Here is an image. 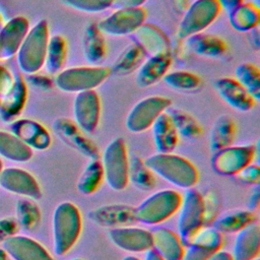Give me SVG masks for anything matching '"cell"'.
<instances>
[{
    "label": "cell",
    "mask_w": 260,
    "mask_h": 260,
    "mask_svg": "<svg viewBox=\"0 0 260 260\" xmlns=\"http://www.w3.org/2000/svg\"><path fill=\"white\" fill-rule=\"evenodd\" d=\"M231 25L239 31H250L258 26L260 10L254 2H242L229 11Z\"/></svg>",
    "instance_id": "26"
},
{
    "label": "cell",
    "mask_w": 260,
    "mask_h": 260,
    "mask_svg": "<svg viewBox=\"0 0 260 260\" xmlns=\"http://www.w3.org/2000/svg\"><path fill=\"white\" fill-rule=\"evenodd\" d=\"M218 95L233 109L248 112L255 106L256 100L235 78L220 77L214 82Z\"/></svg>",
    "instance_id": "18"
},
{
    "label": "cell",
    "mask_w": 260,
    "mask_h": 260,
    "mask_svg": "<svg viewBox=\"0 0 260 260\" xmlns=\"http://www.w3.org/2000/svg\"><path fill=\"white\" fill-rule=\"evenodd\" d=\"M237 134L235 120L229 115L219 116L210 131L209 145L212 152L232 145Z\"/></svg>",
    "instance_id": "27"
},
{
    "label": "cell",
    "mask_w": 260,
    "mask_h": 260,
    "mask_svg": "<svg viewBox=\"0 0 260 260\" xmlns=\"http://www.w3.org/2000/svg\"><path fill=\"white\" fill-rule=\"evenodd\" d=\"M48 42V25L40 21L27 35L21 50V62L26 71L35 72L44 65Z\"/></svg>",
    "instance_id": "13"
},
{
    "label": "cell",
    "mask_w": 260,
    "mask_h": 260,
    "mask_svg": "<svg viewBox=\"0 0 260 260\" xmlns=\"http://www.w3.org/2000/svg\"><path fill=\"white\" fill-rule=\"evenodd\" d=\"M122 260H140L139 258L135 257V256H132V255H128V256H125Z\"/></svg>",
    "instance_id": "48"
},
{
    "label": "cell",
    "mask_w": 260,
    "mask_h": 260,
    "mask_svg": "<svg viewBox=\"0 0 260 260\" xmlns=\"http://www.w3.org/2000/svg\"><path fill=\"white\" fill-rule=\"evenodd\" d=\"M167 113L171 117L179 135L188 139H197L202 135L203 128L201 124L190 113L173 107L168 108Z\"/></svg>",
    "instance_id": "31"
},
{
    "label": "cell",
    "mask_w": 260,
    "mask_h": 260,
    "mask_svg": "<svg viewBox=\"0 0 260 260\" xmlns=\"http://www.w3.org/2000/svg\"><path fill=\"white\" fill-rule=\"evenodd\" d=\"M179 237L187 246L205 224V207L203 195L196 189H187L179 207Z\"/></svg>",
    "instance_id": "5"
},
{
    "label": "cell",
    "mask_w": 260,
    "mask_h": 260,
    "mask_svg": "<svg viewBox=\"0 0 260 260\" xmlns=\"http://www.w3.org/2000/svg\"><path fill=\"white\" fill-rule=\"evenodd\" d=\"M82 51L85 60L90 65H99L107 56L105 37L95 22L88 23L84 29Z\"/></svg>",
    "instance_id": "23"
},
{
    "label": "cell",
    "mask_w": 260,
    "mask_h": 260,
    "mask_svg": "<svg viewBox=\"0 0 260 260\" xmlns=\"http://www.w3.org/2000/svg\"><path fill=\"white\" fill-rule=\"evenodd\" d=\"M88 217L103 228H120L136 222L135 207L126 204H108L88 212Z\"/></svg>",
    "instance_id": "17"
},
{
    "label": "cell",
    "mask_w": 260,
    "mask_h": 260,
    "mask_svg": "<svg viewBox=\"0 0 260 260\" xmlns=\"http://www.w3.org/2000/svg\"><path fill=\"white\" fill-rule=\"evenodd\" d=\"M254 221H256L254 211L246 209H233L216 216L213 220V228L221 234H237Z\"/></svg>",
    "instance_id": "25"
},
{
    "label": "cell",
    "mask_w": 260,
    "mask_h": 260,
    "mask_svg": "<svg viewBox=\"0 0 260 260\" xmlns=\"http://www.w3.org/2000/svg\"><path fill=\"white\" fill-rule=\"evenodd\" d=\"M101 162L109 187L115 191L124 190L129 184V155L125 140L121 137L112 140L106 146Z\"/></svg>",
    "instance_id": "4"
},
{
    "label": "cell",
    "mask_w": 260,
    "mask_h": 260,
    "mask_svg": "<svg viewBox=\"0 0 260 260\" xmlns=\"http://www.w3.org/2000/svg\"><path fill=\"white\" fill-rule=\"evenodd\" d=\"M171 63V54H159L146 57L137 69V85L140 87H148L157 83L168 73Z\"/></svg>",
    "instance_id": "21"
},
{
    "label": "cell",
    "mask_w": 260,
    "mask_h": 260,
    "mask_svg": "<svg viewBox=\"0 0 260 260\" xmlns=\"http://www.w3.org/2000/svg\"><path fill=\"white\" fill-rule=\"evenodd\" d=\"M152 249L165 260H182L185 245L179 235L167 228H154L150 231Z\"/></svg>",
    "instance_id": "20"
},
{
    "label": "cell",
    "mask_w": 260,
    "mask_h": 260,
    "mask_svg": "<svg viewBox=\"0 0 260 260\" xmlns=\"http://www.w3.org/2000/svg\"><path fill=\"white\" fill-rule=\"evenodd\" d=\"M144 162L154 175L176 187L190 189L199 180L197 168L189 159L173 152H157L148 156Z\"/></svg>",
    "instance_id": "1"
},
{
    "label": "cell",
    "mask_w": 260,
    "mask_h": 260,
    "mask_svg": "<svg viewBox=\"0 0 260 260\" xmlns=\"http://www.w3.org/2000/svg\"><path fill=\"white\" fill-rule=\"evenodd\" d=\"M203 200L205 207V223H208L213 221L216 217L217 201L212 194H207V196H203Z\"/></svg>",
    "instance_id": "40"
},
{
    "label": "cell",
    "mask_w": 260,
    "mask_h": 260,
    "mask_svg": "<svg viewBox=\"0 0 260 260\" xmlns=\"http://www.w3.org/2000/svg\"><path fill=\"white\" fill-rule=\"evenodd\" d=\"M67 57V43L66 40L60 36L56 35L49 39L45 62L44 65L46 69L51 74H58L64 68Z\"/></svg>",
    "instance_id": "30"
},
{
    "label": "cell",
    "mask_w": 260,
    "mask_h": 260,
    "mask_svg": "<svg viewBox=\"0 0 260 260\" xmlns=\"http://www.w3.org/2000/svg\"><path fill=\"white\" fill-rule=\"evenodd\" d=\"M223 236L213 226L202 228L185 247L182 260H207L212 254L221 250Z\"/></svg>",
    "instance_id": "14"
},
{
    "label": "cell",
    "mask_w": 260,
    "mask_h": 260,
    "mask_svg": "<svg viewBox=\"0 0 260 260\" xmlns=\"http://www.w3.org/2000/svg\"><path fill=\"white\" fill-rule=\"evenodd\" d=\"M101 113V98L94 89L76 93L73 102V121L83 132L92 133L95 131L100 123Z\"/></svg>",
    "instance_id": "12"
},
{
    "label": "cell",
    "mask_w": 260,
    "mask_h": 260,
    "mask_svg": "<svg viewBox=\"0 0 260 260\" xmlns=\"http://www.w3.org/2000/svg\"><path fill=\"white\" fill-rule=\"evenodd\" d=\"M236 80L257 101L260 98V70L249 62L241 63L235 70Z\"/></svg>",
    "instance_id": "35"
},
{
    "label": "cell",
    "mask_w": 260,
    "mask_h": 260,
    "mask_svg": "<svg viewBox=\"0 0 260 260\" xmlns=\"http://www.w3.org/2000/svg\"><path fill=\"white\" fill-rule=\"evenodd\" d=\"M70 260H83L81 258H73V259H70Z\"/></svg>",
    "instance_id": "49"
},
{
    "label": "cell",
    "mask_w": 260,
    "mask_h": 260,
    "mask_svg": "<svg viewBox=\"0 0 260 260\" xmlns=\"http://www.w3.org/2000/svg\"><path fill=\"white\" fill-rule=\"evenodd\" d=\"M260 252V225L254 221L237 233L233 247V260H254Z\"/></svg>",
    "instance_id": "19"
},
{
    "label": "cell",
    "mask_w": 260,
    "mask_h": 260,
    "mask_svg": "<svg viewBox=\"0 0 260 260\" xmlns=\"http://www.w3.org/2000/svg\"><path fill=\"white\" fill-rule=\"evenodd\" d=\"M162 79L166 84L173 89L186 92L195 91L202 84V80L199 75L186 70L168 72Z\"/></svg>",
    "instance_id": "36"
},
{
    "label": "cell",
    "mask_w": 260,
    "mask_h": 260,
    "mask_svg": "<svg viewBox=\"0 0 260 260\" xmlns=\"http://www.w3.org/2000/svg\"><path fill=\"white\" fill-rule=\"evenodd\" d=\"M244 0H218L219 4L221 5V8H224L225 10L230 11L240 3H242Z\"/></svg>",
    "instance_id": "46"
},
{
    "label": "cell",
    "mask_w": 260,
    "mask_h": 260,
    "mask_svg": "<svg viewBox=\"0 0 260 260\" xmlns=\"http://www.w3.org/2000/svg\"><path fill=\"white\" fill-rule=\"evenodd\" d=\"M145 58L143 52L135 44L131 43L118 56L110 72L118 76L128 75L137 70Z\"/></svg>",
    "instance_id": "28"
},
{
    "label": "cell",
    "mask_w": 260,
    "mask_h": 260,
    "mask_svg": "<svg viewBox=\"0 0 260 260\" xmlns=\"http://www.w3.org/2000/svg\"><path fill=\"white\" fill-rule=\"evenodd\" d=\"M17 133L27 146L37 149H46L51 145L50 133L41 124L35 121H21Z\"/></svg>",
    "instance_id": "29"
},
{
    "label": "cell",
    "mask_w": 260,
    "mask_h": 260,
    "mask_svg": "<svg viewBox=\"0 0 260 260\" xmlns=\"http://www.w3.org/2000/svg\"><path fill=\"white\" fill-rule=\"evenodd\" d=\"M237 178L243 184L258 185L260 182V168L258 165L250 164L241 170L237 175Z\"/></svg>",
    "instance_id": "39"
},
{
    "label": "cell",
    "mask_w": 260,
    "mask_h": 260,
    "mask_svg": "<svg viewBox=\"0 0 260 260\" xmlns=\"http://www.w3.org/2000/svg\"><path fill=\"white\" fill-rule=\"evenodd\" d=\"M144 260H165V259H162L153 249H150L147 252H145Z\"/></svg>",
    "instance_id": "47"
},
{
    "label": "cell",
    "mask_w": 260,
    "mask_h": 260,
    "mask_svg": "<svg viewBox=\"0 0 260 260\" xmlns=\"http://www.w3.org/2000/svg\"><path fill=\"white\" fill-rule=\"evenodd\" d=\"M128 180L140 191H150L155 186V175L148 169L144 160L136 155L129 157Z\"/></svg>",
    "instance_id": "34"
},
{
    "label": "cell",
    "mask_w": 260,
    "mask_h": 260,
    "mask_svg": "<svg viewBox=\"0 0 260 260\" xmlns=\"http://www.w3.org/2000/svg\"><path fill=\"white\" fill-rule=\"evenodd\" d=\"M186 40L188 48L199 56L219 58L228 51V45L223 39L203 31L190 36Z\"/></svg>",
    "instance_id": "24"
},
{
    "label": "cell",
    "mask_w": 260,
    "mask_h": 260,
    "mask_svg": "<svg viewBox=\"0 0 260 260\" xmlns=\"http://www.w3.org/2000/svg\"><path fill=\"white\" fill-rule=\"evenodd\" d=\"M181 202L182 195L176 190L156 191L135 207L136 221L148 225L159 224L179 210Z\"/></svg>",
    "instance_id": "3"
},
{
    "label": "cell",
    "mask_w": 260,
    "mask_h": 260,
    "mask_svg": "<svg viewBox=\"0 0 260 260\" xmlns=\"http://www.w3.org/2000/svg\"><path fill=\"white\" fill-rule=\"evenodd\" d=\"M171 105V100L161 95H150L140 100L129 111L125 122L126 128L133 133L144 132Z\"/></svg>",
    "instance_id": "8"
},
{
    "label": "cell",
    "mask_w": 260,
    "mask_h": 260,
    "mask_svg": "<svg viewBox=\"0 0 260 260\" xmlns=\"http://www.w3.org/2000/svg\"><path fill=\"white\" fill-rule=\"evenodd\" d=\"M111 242L118 248L134 253L147 252L152 249V237L150 231L126 225L113 228L109 231Z\"/></svg>",
    "instance_id": "15"
},
{
    "label": "cell",
    "mask_w": 260,
    "mask_h": 260,
    "mask_svg": "<svg viewBox=\"0 0 260 260\" xmlns=\"http://www.w3.org/2000/svg\"><path fill=\"white\" fill-rule=\"evenodd\" d=\"M19 220L22 226L26 230L36 229L41 220V213L36 204L24 200L19 204Z\"/></svg>",
    "instance_id": "37"
},
{
    "label": "cell",
    "mask_w": 260,
    "mask_h": 260,
    "mask_svg": "<svg viewBox=\"0 0 260 260\" xmlns=\"http://www.w3.org/2000/svg\"><path fill=\"white\" fill-rule=\"evenodd\" d=\"M146 1L147 0H112V7L115 9L142 7Z\"/></svg>",
    "instance_id": "41"
},
{
    "label": "cell",
    "mask_w": 260,
    "mask_h": 260,
    "mask_svg": "<svg viewBox=\"0 0 260 260\" xmlns=\"http://www.w3.org/2000/svg\"><path fill=\"white\" fill-rule=\"evenodd\" d=\"M207 260H233V257L230 252L219 250L214 254H212Z\"/></svg>",
    "instance_id": "45"
},
{
    "label": "cell",
    "mask_w": 260,
    "mask_h": 260,
    "mask_svg": "<svg viewBox=\"0 0 260 260\" xmlns=\"http://www.w3.org/2000/svg\"><path fill=\"white\" fill-rule=\"evenodd\" d=\"M218 0H195L184 12L178 28V37L187 39L202 32L218 16L221 11Z\"/></svg>",
    "instance_id": "7"
},
{
    "label": "cell",
    "mask_w": 260,
    "mask_h": 260,
    "mask_svg": "<svg viewBox=\"0 0 260 260\" xmlns=\"http://www.w3.org/2000/svg\"><path fill=\"white\" fill-rule=\"evenodd\" d=\"M150 128L156 151L160 153L173 152L179 142V133L167 111L154 121Z\"/></svg>",
    "instance_id": "22"
},
{
    "label": "cell",
    "mask_w": 260,
    "mask_h": 260,
    "mask_svg": "<svg viewBox=\"0 0 260 260\" xmlns=\"http://www.w3.org/2000/svg\"><path fill=\"white\" fill-rule=\"evenodd\" d=\"M257 155V146L230 145L213 152L210 164L213 171L221 176H236L241 170L252 164Z\"/></svg>",
    "instance_id": "9"
},
{
    "label": "cell",
    "mask_w": 260,
    "mask_h": 260,
    "mask_svg": "<svg viewBox=\"0 0 260 260\" xmlns=\"http://www.w3.org/2000/svg\"><path fill=\"white\" fill-rule=\"evenodd\" d=\"M53 129L56 135L67 145L77 150L89 159L100 158V150L96 144L86 136L76 123L65 117L56 119L53 123Z\"/></svg>",
    "instance_id": "11"
},
{
    "label": "cell",
    "mask_w": 260,
    "mask_h": 260,
    "mask_svg": "<svg viewBox=\"0 0 260 260\" xmlns=\"http://www.w3.org/2000/svg\"><path fill=\"white\" fill-rule=\"evenodd\" d=\"M146 15L147 12L143 7L119 8L96 24L104 35L127 36L132 35L145 22Z\"/></svg>",
    "instance_id": "10"
},
{
    "label": "cell",
    "mask_w": 260,
    "mask_h": 260,
    "mask_svg": "<svg viewBox=\"0 0 260 260\" xmlns=\"http://www.w3.org/2000/svg\"><path fill=\"white\" fill-rule=\"evenodd\" d=\"M64 3L76 10L88 13L102 12L112 7V0H63Z\"/></svg>",
    "instance_id": "38"
},
{
    "label": "cell",
    "mask_w": 260,
    "mask_h": 260,
    "mask_svg": "<svg viewBox=\"0 0 260 260\" xmlns=\"http://www.w3.org/2000/svg\"><path fill=\"white\" fill-rule=\"evenodd\" d=\"M130 36L132 43L143 52L145 57L171 54V44L167 35L152 23L144 22Z\"/></svg>",
    "instance_id": "16"
},
{
    "label": "cell",
    "mask_w": 260,
    "mask_h": 260,
    "mask_svg": "<svg viewBox=\"0 0 260 260\" xmlns=\"http://www.w3.org/2000/svg\"><path fill=\"white\" fill-rule=\"evenodd\" d=\"M82 218L78 207L70 202L60 203L53 213L54 252L63 256L67 254L79 239Z\"/></svg>",
    "instance_id": "2"
},
{
    "label": "cell",
    "mask_w": 260,
    "mask_h": 260,
    "mask_svg": "<svg viewBox=\"0 0 260 260\" xmlns=\"http://www.w3.org/2000/svg\"><path fill=\"white\" fill-rule=\"evenodd\" d=\"M10 250L17 260H55L38 242L27 238L10 240Z\"/></svg>",
    "instance_id": "32"
},
{
    "label": "cell",
    "mask_w": 260,
    "mask_h": 260,
    "mask_svg": "<svg viewBox=\"0 0 260 260\" xmlns=\"http://www.w3.org/2000/svg\"><path fill=\"white\" fill-rule=\"evenodd\" d=\"M34 83L41 88L48 89L52 86V80L44 75H35L34 76Z\"/></svg>",
    "instance_id": "43"
},
{
    "label": "cell",
    "mask_w": 260,
    "mask_h": 260,
    "mask_svg": "<svg viewBox=\"0 0 260 260\" xmlns=\"http://www.w3.org/2000/svg\"><path fill=\"white\" fill-rule=\"evenodd\" d=\"M111 74L104 66L90 65L70 67L61 70L56 76V85L66 92H81L99 87Z\"/></svg>",
    "instance_id": "6"
},
{
    "label": "cell",
    "mask_w": 260,
    "mask_h": 260,
    "mask_svg": "<svg viewBox=\"0 0 260 260\" xmlns=\"http://www.w3.org/2000/svg\"><path fill=\"white\" fill-rule=\"evenodd\" d=\"M259 205H260V190H259V186L256 185L250 195L249 208H250V210L255 211L259 208Z\"/></svg>",
    "instance_id": "42"
},
{
    "label": "cell",
    "mask_w": 260,
    "mask_h": 260,
    "mask_svg": "<svg viewBox=\"0 0 260 260\" xmlns=\"http://www.w3.org/2000/svg\"><path fill=\"white\" fill-rule=\"evenodd\" d=\"M254 260H259V258H256V259H254Z\"/></svg>",
    "instance_id": "50"
},
{
    "label": "cell",
    "mask_w": 260,
    "mask_h": 260,
    "mask_svg": "<svg viewBox=\"0 0 260 260\" xmlns=\"http://www.w3.org/2000/svg\"><path fill=\"white\" fill-rule=\"evenodd\" d=\"M174 9L181 14H184V12L187 10L189 7L190 3L188 0H171Z\"/></svg>",
    "instance_id": "44"
},
{
    "label": "cell",
    "mask_w": 260,
    "mask_h": 260,
    "mask_svg": "<svg viewBox=\"0 0 260 260\" xmlns=\"http://www.w3.org/2000/svg\"><path fill=\"white\" fill-rule=\"evenodd\" d=\"M103 181L104 171L101 159H89L78 178L76 188L83 195H91L100 189Z\"/></svg>",
    "instance_id": "33"
}]
</instances>
